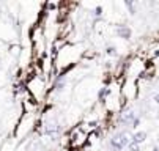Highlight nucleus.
<instances>
[{"instance_id":"nucleus-8","label":"nucleus","mask_w":159,"mask_h":151,"mask_svg":"<svg viewBox=\"0 0 159 151\" xmlns=\"http://www.w3.org/2000/svg\"><path fill=\"white\" fill-rule=\"evenodd\" d=\"M109 93H110V90H109V88H102V90L99 91V95H98V96H99V99L102 101V98H106Z\"/></svg>"},{"instance_id":"nucleus-1","label":"nucleus","mask_w":159,"mask_h":151,"mask_svg":"<svg viewBox=\"0 0 159 151\" xmlns=\"http://www.w3.org/2000/svg\"><path fill=\"white\" fill-rule=\"evenodd\" d=\"M132 142V137H129L128 134H125V132H118V134H115L112 139H110V148L113 149V151H121V149H125L126 146H129V143Z\"/></svg>"},{"instance_id":"nucleus-10","label":"nucleus","mask_w":159,"mask_h":151,"mask_svg":"<svg viewBox=\"0 0 159 151\" xmlns=\"http://www.w3.org/2000/svg\"><path fill=\"white\" fill-rule=\"evenodd\" d=\"M95 16H96V17L102 16V8H101V7H96V8H95Z\"/></svg>"},{"instance_id":"nucleus-4","label":"nucleus","mask_w":159,"mask_h":151,"mask_svg":"<svg viewBox=\"0 0 159 151\" xmlns=\"http://www.w3.org/2000/svg\"><path fill=\"white\" fill-rule=\"evenodd\" d=\"M115 33H117L120 38H123V39H129V38H131V35H132L131 29H129V27H126V25H118V27L115 29Z\"/></svg>"},{"instance_id":"nucleus-11","label":"nucleus","mask_w":159,"mask_h":151,"mask_svg":"<svg viewBox=\"0 0 159 151\" xmlns=\"http://www.w3.org/2000/svg\"><path fill=\"white\" fill-rule=\"evenodd\" d=\"M139 123H140V120H139V118H135V121L132 123V126H131V127H137V126H139Z\"/></svg>"},{"instance_id":"nucleus-2","label":"nucleus","mask_w":159,"mask_h":151,"mask_svg":"<svg viewBox=\"0 0 159 151\" xmlns=\"http://www.w3.org/2000/svg\"><path fill=\"white\" fill-rule=\"evenodd\" d=\"M44 132H46L52 140H57V139H58V135H60V126H58L57 123H51V124H48V126H46Z\"/></svg>"},{"instance_id":"nucleus-6","label":"nucleus","mask_w":159,"mask_h":151,"mask_svg":"<svg viewBox=\"0 0 159 151\" xmlns=\"http://www.w3.org/2000/svg\"><path fill=\"white\" fill-rule=\"evenodd\" d=\"M125 5H126V8L129 10V13H131V14H135V10H134V2H132V0H126Z\"/></svg>"},{"instance_id":"nucleus-7","label":"nucleus","mask_w":159,"mask_h":151,"mask_svg":"<svg viewBox=\"0 0 159 151\" xmlns=\"http://www.w3.org/2000/svg\"><path fill=\"white\" fill-rule=\"evenodd\" d=\"M128 148H129V151H140V145L139 143H134V142H131Z\"/></svg>"},{"instance_id":"nucleus-3","label":"nucleus","mask_w":159,"mask_h":151,"mask_svg":"<svg viewBox=\"0 0 159 151\" xmlns=\"http://www.w3.org/2000/svg\"><path fill=\"white\" fill-rule=\"evenodd\" d=\"M135 113L132 112V110H129V112H125V113H121L120 115V118H118V121L121 123V124H125V126H132V123L135 121Z\"/></svg>"},{"instance_id":"nucleus-9","label":"nucleus","mask_w":159,"mask_h":151,"mask_svg":"<svg viewBox=\"0 0 159 151\" xmlns=\"http://www.w3.org/2000/svg\"><path fill=\"white\" fill-rule=\"evenodd\" d=\"M106 54H109V55H115V54H117V49H115V47H112V46H109V47L106 49Z\"/></svg>"},{"instance_id":"nucleus-13","label":"nucleus","mask_w":159,"mask_h":151,"mask_svg":"<svg viewBox=\"0 0 159 151\" xmlns=\"http://www.w3.org/2000/svg\"><path fill=\"white\" fill-rule=\"evenodd\" d=\"M153 151H159V148H157V146H154V148H153Z\"/></svg>"},{"instance_id":"nucleus-5","label":"nucleus","mask_w":159,"mask_h":151,"mask_svg":"<svg viewBox=\"0 0 159 151\" xmlns=\"http://www.w3.org/2000/svg\"><path fill=\"white\" fill-rule=\"evenodd\" d=\"M145 139H147V132H143V131H139V132H135L134 135H132V142L134 143H142V142H145Z\"/></svg>"},{"instance_id":"nucleus-12","label":"nucleus","mask_w":159,"mask_h":151,"mask_svg":"<svg viewBox=\"0 0 159 151\" xmlns=\"http://www.w3.org/2000/svg\"><path fill=\"white\" fill-rule=\"evenodd\" d=\"M153 99H154V102H156V104H159V93H156Z\"/></svg>"}]
</instances>
